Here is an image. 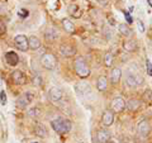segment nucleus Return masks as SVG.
Listing matches in <instances>:
<instances>
[{"mask_svg":"<svg viewBox=\"0 0 152 143\" xmlns=\"http://www.w3.org/2000/svg\"><path fill=\"white\" fill-rule=\"evenodd\" d=\"M51 125L53 128V131L60 133V134H66V133H69L72 129V123H71V120H69V119H66V118H62V117L53 119V120L51 122Z\"/></svg>","mask_w":152,"mask_h":143,"instance_id":"1","label":"nucleus"},{"mask_svg":"<svg viewBox=\"0 0 152 143\" xmlns=\"http://www.w3.org/2000/svg\"><path fill=\"white\" fill-rule=\"evenodd\" d=\"M75 71H76V74H77L79 77H81V79H86L88 76L90 75V67L88 66V63H86V61H85L84 57H81V56L76 57V60H75Z\"/></svg>","mask_w":152,"mask_h":143,"instance_id":"2","label":"nucleus"},{"mask_svg":"<svg viewBox=\"0 0 152 143\" xmlns=\"http://www.w3.org/2000/svg\"><path fill=\"white\" fill-rule=\"evenodd\" d=\"M33 99H34V94L32 91H27L22 95V96H19L15 101V105L19 108V109H26L29 104L33 101Z\"/></svg>","mask_w":152,"mask_h":143,"instance_id":"3","label":"nucleus"},{"mask_svg":"<svg viewBox=\"0 0 152 143\" xmlns=\"http://www.w3.org/2000/svg\"><path fill=\"white\" fill-rule=\"evenodd\" d=\"M143 77L138 74H133V72H128L126 76V84L129 88H137L140 85L143 84Z\"/></svg>","mask_w":152,"mask_h":143,"instance_id":"4","label":"nucleus"},{"mask_svg":"<svg viewBox=\"0 0 152 143\" xmlns=\"http://www.w3.org/2000/svg\"><path fill=\"white\" fill-rule=\"evenodd\" d=\"M56 57L51 53H45L41 57V65L43 66L46 70H55L56 67Z\"/></svg>","mask_w":152,"mask_h":143,"instance_id":"5","label":"nucleus"},{"mask_svg":"<svg viewBox=\"0 0 152 143\" xmlns=\"http://www.w3.org/2000/svg\"><path fill=\"white\" fill-rule=\"evenodd\" d=\"M14 45H15V47L19 51L26 52L28 48H29V46H28V37L23 36V34H18L15 38H14Z\"/></svg>","mask_w":152,"mask_h":143,"instance_id":"6","label":"nucleus"},{"mask_svg":"<svg viewBox=\"0 0 152 143\" xmlns=\"http://www.w3.org/2000/svg\"><path fill=\"white\" fill-rule=\"evenodd\" d=\"M126 109V101L121 96H117L112 100V112L113 113H122Z\"/></svg>","mask_w":152,"mask_h":143,"instance_id":"7","label":"nucleus"},{"mask_svg":"<svg viewBox=\"0 0 152 143\" xmlns=\"http://www.w3.org/2000/svg\"><path fill=\"white\" fill-rule=\"evenodd\" d=\"M10 77H12V81L15 85H23V84L27 82L26 75L23 74L20 70H14L12 72V75H10Z\"/></svg>","mask_w":152,"mask_h":143,"instance_id":"8","label":"nucleus"},{"mask_svg":"<svg viewBox=\"0 0 152 143\" xmlns=\"http://www.w3.org/2000/svg\"><path fill=\"white\" fill-rule=\"evenodd\" d=\"M151 132V127H150V122L147 119H142L138 123V133L142 137H147Z\"/></svg>","mask_w":152,"mask_h":143,"instance_id":"9","label":"nucleus"},{"mask_svg":"<svg viewBox=\"0 0 152 143\" xmlns=\"http://www.w3.org/2000/svg\"><path fill=\"white\" fill-rule=\"evenodd\" d=\"M114 123V113L112 110H105L102 115V124L104 127H110Z\"/></svg>","mask_w":152,"mask_h":143,"instance_id":"10","label":"nucleus"},{"mask_svg":"<svg viewBox=\"0 0 152 143\" xmlns=\"http://www.w3.org/2000/svg\"><path fill=\"white\" fill-rule=\"evenodd\" d=\"M60 53L64 57H72L76 55V48L70 45H61L60 46Z\"/></svg>","mask_w":152,"mask_h":143,"instance_id":"11","label":"nucleus"},{"mask_svg":"<svg viewBox=\"0 0 152 143\" xmlns=\"http://www.w3.org/2000/svg\"><path fill=\"white\" fill-rule=\"evenodd\" d=\"M62 96H64V91L60 88H52L50 90V93H48L50 100H51V101H55V103L60 101V100L62 99Z\"/></svg>","mask_w":152,"mask_h":143,"instance_id":"12","label":"nucleus"},{"mask_svg":"<svg viewBox=\"0 0 152 143\" xmlns=\"http://www.w3.org/2000/svg\"><path fill=\"white\" fill-rule=\"evenodd\" d=\"M5 61L9 66H17L19 63V56L14 51H9L5 55Z\"/></svg>","mask_w":152,"mask_h":143,"instance_id":"13","label":"nucleus"},{"mask_svg":"<svg viewBox=\"0 0 152 143\" xmlns=\"http://www.w3.org/2000/svg\"><path fill=\"white\" fill-rule=\"evenodd\" d=\"M96 141L99 143H108L110 141V132L108 129H100L96 133Z\"/></svg>","mask_w":152,"mask_h":143,"instance_id":"14","label":"nucleus"},{"mask_svg":"<svg viewBox=\"0 0 152 143\" xmlns=\"http://www.w3.org/2000/svg\"><path fill=\"white\" fill-rule=\"evenodd\" d=\"M57 38H58V33H57V31H55V29H47L46 32H45V39L47 41V42H50V43H52V42H55Z\"/></svg>","mask_w":152,"mask_h":143,"instance_id":"15","label":"nucleus"},{"mask_svg":"<svg viewBox=\"0 0 152 143\" xmlns=\"http://www.w3.org/2000/svg\"><path fill=\"white\" fill-rule=\"evenodd\" d=\"M126 107L128 108V110L136 112V110H138V109H140V107H141V101H140L138 99H129V100L127 101Z\"/></svg>","mask_w":152,"mask_h":143,"instance_id":"16","label":"nucleus"},{"mask_svg":"<svg viewBox=\"0 0 152 143\" xmlns=\"http://www.w3.org/2000/svg\"><path fill=\"white\" fill-rule=\"evenodd\" d=\"M96 89L99 91H105L108 89V80L105 76H99L96 80Z\"/></svg>","mask_w":152,"mask_h":143,"instance_id":"17","label":"nucleus"},{"mask_svg":"<svg viewBox=\"0 0 152 143\" xmlns=\"http://www.w3.org/2000/svg\"><path fill=\"white\" fill-rule=\"evenodd\" d=\"M121 77H122V70L119 67L113 69L112 72H110V81H112V84H118V82H119V80H121Z\"/></svg>","mask_w":152,"mask_h":143,"instance_id":"18","label":"nucleus"},{"mask_svg":"<svg viewBox=\"0 0 152 143\" xmlns=\"http://www.w3.org/2000/svg\"><path fill=\"white\" fill-rule=\"evenodd\" d=\"M28 46H29V48L36 51L41 47V41L38 39V38L36 36H31L29 38H28Z\"/></svg>","mask_w":152,"mask_h":143,"instance_id":"19","label":"nucleus"},{"mask_svg":"<svg viewBox=\"0 0 152 143\" xmlns=\"http://www.w3.org/2000/svg\"><path fill=\"white\" fill-rule=\"evenodd\" d=\"M76 91L79 94H89L91 93V88H90V85L88 82H80L76 85Z\"/></svg>","mask_w":152,"mask_h":143,"instance_id":"20","label":"nucleus"},{"mask_svg":"<svg viewBox=\"0 0 152 143\" xmlns=\"http://www.w3.org/2000/svg\"><path fill=\"white\" fill-rule=\"evenodd\" d=\"M69 14L70 15H72L75 18H80L83 15V12L81 9L79 8V5H76V4H71V5L69 7Z\"/></svg>","mask_w":152,"mask_h":143,"instance_id":"21","label":"nucleus"},{"mask_svg":"<svg viewBox=\"0 0 152 143\" xmlns=\"http://www.w3.org/2000/svg\"><path fill=\"white\" fill-rule=\"evenodd\" d=\"M137 47H138V45H137V42L134 39H131V41H127L123 43V48H124L127 52H133L137 50Z\"/></svg>","mask_w":152,"mask_h":143,"instance_id":"22","label":"nucleus"},{"mask_svg":"<svg viewBox=\"0 0 152 143\" xmlns=\"http://www.w3.org/2000/svg\"><path fill=\"white\" fill-rule=\"evenodd\" d=\"M62 26H64V28H65L66 32H69V33H75V29H76L75 24L70 20V19H64V20H62Z\"/></svg>","mask_w":152,"mask_h":143,"instance_id":"23","label":"nucleus"},{"mask_svg":"<svg viewBox=\"0 0 152 143\" xmlns=\"http://www.w3.org/2000/svg\"><path fill=\"white\" fill-rule=\"evenodd\" d=\"M118 29H119L121 34L124 36V37H129L132 34V29L129 27H128L127 24H119V27H118Z\"/></svg>","mask_w":152,"mask_h":143,"instance_id":"24","label":"nucleus"},{"mask_svg":"<svg viewBox=\"0 0 152 143\" xmlns=\"http://www.w3.org/2000/svg\"><path fill=\"white\" fill-rule=\"evenodd\" d=\"M34 134L37 137H41V138H46L47 136V131H46V128H43L42 125H37L34 128Z\"/></svg>","mask_w":152,"mask_h":143,"instance_id":"25","label":"nucleus"},{"mask_svg":"<svg viewBox=\"0 0 152 143\" xmlns=\"http://www.w3.org/2000/svg\"><path fill=\"white\" fill-rule=\"evenodd\" d=\"M104 65H105L107 67H110L113 65V56H112V53H109V52H107V53L104 55Z\"/></svg>","mask_w":152,"mask_h":143,"instance_id":"26","label":"nucleus"},{"mask_svg":"<svg viewBox=\"0 0 152 143\" xmlns=\"http://www.w3.org/2000/svg\"><path fill=\"white\" fill-rule=\"evenodd\" d=\"M27 114H28V117H31V118H38L41 115V110L38 108H31Z\"/></svg>","mask_w":152,"mask_h":143,"instance_id":"27","label":"nucleus"},{"mask_svg":"<svg viewBox=\"0 0 152 143\" xmlns=\"http://www.w3.org/2000/svg\"><path fill=\"white\" fill-rule=\"evenodd\" d=\"M143 101L147 103V104H150L152 101V91L150 89H147L146 91L143 93Z\"/></svg>","mask_w":152,"mask_h":143,"instance_id":"28","label":"nucleus"},{"mask_svg":"<svg viewBox=\"0 0 152 143\" xmlns=\"http://www.w3.org/2000/svg\"><path fill=\"white\" fill-rule=\"evenodd\" d=\"M7 33V27H5V23H4L1 19H0V37H3L4 34Z\"/></svg>","mask_w":152,"mask_h":143,"instance_id":"29","label":"nucleus"},{"mask_svg":"<svg viewBox=\"0 0 152 143\" xmlns=\"http://www.w3.org/2000/svg\"><path fill=\"white\" fill-rule=\"evenodd\" d=\"M18 15L20 17V18H23V19H24V18H27L28 15H29V12H28L27 9H20V10L18 12Z\"/></svg>","mask_w":152,"mask_h":143,"instance_id":"30","label":"nucleus"},{"mask_svg":"<svg viewBox=\"0 0 152 143\" xmlns=\"http://www.w3.org/2000/svg\"><path fill=\"white\" fill-rule=\"evenodd\" d=\"M7 94H5V91H4V90H3V91H0V101H1V104H3V105H5V104H7Z\"/></svg>","mask_w":152,"mask_h":143,"instance_id":"31","label":"nucleus"},{"mask_svg":"<svg viewBox=\"0 0 152 143\" xmlns=\"http://www.w3.org/2000/svg\"><path fill=\"white\" fill-rule=\"evenodd\" d=\"M146 69H147V74L152 76V63L150 60H146Z\"/></svg>","mask_w":152,"mask_h":143,"instance_id":"32","label":"nucleus"},{"mask_svg":"<svg viewBox=\"0 0 152 143\" xmlns=\"http://www.w3.org/2000/svg\"><path fill=\"white\" fill-rule=\"evenodd\" d=\"M137 26H138V29L141 33H145V24L141 19H137Z\"/></svg>","mask_w":152,"mask_h":143,"instance_id":"33","label":"nucleus"},{"mask_svg":"<svg viewBox=\"0 0 152 143\" xmlns=\"http://www.w3.org/2000/svg\"><path fill=\"white\" fill-rule=\"evenodd\" d=\"M123 14H124V17H126V19H127L128 24H131V23H133V19H132V17H131V14H129V12H127V10H124V12H123Z\"/></svg>","mask_w":152,"mask_h":143,"instance_id":"34","label":"nucleus"},{"mask_svg":"<svg viewBox=\"0 0 152 143\" xmlns=\"http://www.w3.org/2000/svg\"><path fill=\"white\" fill-rule=\"evenodd\" d=\"M34 85H37V86H42V79L39 77V76L34 77Z\"/></svg>","mask_w":152,"mask_h":143,"instance_id":"35","label":"nucleus"},{"mask_svg":"<svg viewBox=\"0 0 152 143\" xmlns=\"http://www.w3.org/2000/svg\"><path fill=\"white\" fill-rule=\"evenodd\" d=\"M109 23H110L112 26H114V24H115V23H114V19H113V18H109Z\"/></svg>","mask_w":152,"mask_h":143,"instance_id":"36","label":"nucleus"},{"mask_svg":"<svg viewBox=\"0 0 152 143\" xmlns=\"http://www.w3.org/2000/svg\"><path fill=\"white\" fill-rule=\"evenodd\" d=\"M99 3H100V4H103V5H105V4H107L108 1H105V0H100V1H99Z\"/></svg>","mask_w":152,"mask_h":143,"instance_id":"37","label":"nucleus"},{"mask_svg":"<svg viewBox=\"0 0 152 143\" xmlns=\"http://www.w3.org/2000/svg\"><path fill=\"white\" fill-rule=\"evenodd\" d=\"M147 3H148V5L152 8V0H147Z\"/></svg>","mask_w":152,"mask_h":143,"instance_id":"38","label":"nucleus"},{"mask_svg":"<svg viewBox=\"0 0 152 143\" xmlns=\"http://www.w3.org/2000/svg\"><path fill=\"white\" fill-rule=\"evenodd\" d=\"M108 143H118V142H117V141H112V142H110V141H109Z\"/></svg>","mask_w":152,"mask_h":143,"instance_id":"39","label":"nucleus"},{"mask_svg":"<svg viewBox=\"0 0 152 143\" xmlns=\"http://www.w3.org/2000/svg\"><path fill=\"white\" fill-rule=\"evenodd\" d=\"M33 143H38V142H33Z\"/></svg>","mask_w":152,"mask_h":143,"instance_id":"40","label":"nucleus"}]
</instances>
